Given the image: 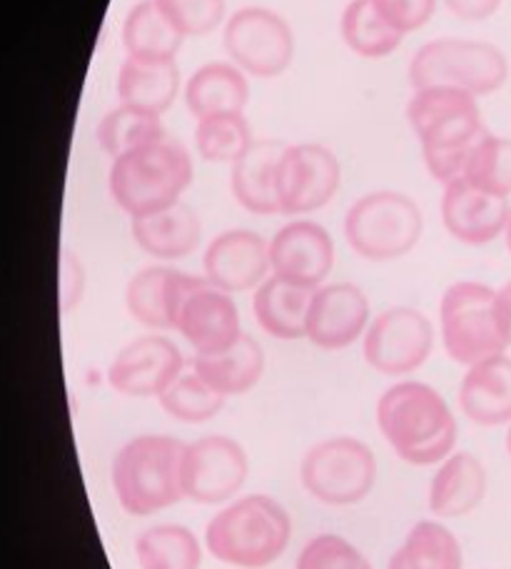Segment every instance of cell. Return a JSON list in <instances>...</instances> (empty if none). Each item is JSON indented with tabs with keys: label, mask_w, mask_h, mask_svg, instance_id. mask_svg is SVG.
Returning <instances> with one entry per match:
<instances>
[{
	"label": "cell",
	"mask_w": 511,
	"mask_h": 569,
	"mask_svg": "<svg viewBox=\"0 0 511 569\" xmlns=\"http://www.w3.org/2000/svg\"><path fill=\"white\" fill-rule=\"evenodd\" d=\"M377 425L407 465H439L454 452L459 427L452 408L432 385L404 380L382 392Z\"/></svg>",
	"instance_id": "cell-1"
},
{
	"label": "cell",
	"mask_w": 511,
	"mask_h": 569,
	"mask_svg": "<svg viewBox=\"0 0 511 569\" xmlns=\"http://www.w3.org/2000/svg\"><path fill=\"white\" fill-rule=\"evenodd\" d=\"M292 540V520L268 495L240 497L204 527V547L214 560L238 569H264L278 562Z\"/></svg>",
	"instance_id": "cell-2"
},
{
	"label": "cell",
	"mask_w": 511,
	"mask_h": 569,
	"mask_svg": "<svg viewBox=\"0 0 511 569\" xmlns=\"http://www.w3.org/2000/svg\"><path fill=\"white\" fill-rule=\"evenodd\" d=\"M188 442L170 435L132 437L112 460L110 480L122 510L150 517L178 505L182 492V460Z\"/></svg>",
	"instance_id": "cell-3"
},
{
	"label": "cell",
	"mask_w": 511,
	"mask_h": 569,
	"mask_svg": "<svg viewBox=\"0 0 511 569\" xmlns=\"http://www.w3.org/2000/svg\"><path fill=\"white\" fill-rule=\"evenodd\" d=\"M110 196L126 216L140 218L180 202L192 182V158L178 140L162 138L112 160Z\"/></svg>",
	"instance_id": "cell-4"
},
{
	"label": "cell",
	"mask_w": 511,
	"mask_h": 569,
	"mask_svg": "<svg viewBox=\"0 0 511 569\" xmlns=\"http://www.w3.org/2000/svg\"><path fill=\"white\" fill-rule=\"evenodd\" d=\"M507 80L504 50L484 40L439 38L419 48L409 63V86L414 90L449 86L479 98L502 90Z\"/></svg>",
	"instance_id": "cell-5"
},
{
	"label": "cell",
	"mask_w": 511,
	"mask_h": 569,
	"mask_svg": "<svg viewBox=\"0 0 511 569\" xmlns=\"http://www.w3.org/2000/svg\"><path fill=\"white\" fill-rule=\"evenodd\" d=\"M424 216L417 202L397 190L367 192L347 210L344 238L357 256L372 262L400 260L417 248Z\"/></svg>",
	"instance_id": "cell-6"
},
{
	"label": "cell",
	"mask_w": 511,
	"mask_h": 569,
	"mask_svg": "<svg viewBox=\"0 0 511 569\" xmlns=\"http://www.w3.org/2000/svg\"><path fill=\"white\" fill-rule=\"evenodd\" d=\"M439 332L449 358L464 368L507 352L497 318V290L477 280L449 284L439 302Z\"/></svg>",
	"instance_id": "cell-7"
},
{
	"label": "cell",
	"mask_w": 511,
	"mask_h": 569,
	"mask_svg": "<svg viewBox=\"0 0 511 569\" xmlns=\"http://www.w3.org/2000/svg\"><path fill=\"white\" fill-rule=\"evenodd\" d=\"M300 480L317 502L350 507L374 490L377 457L372 447L357 437H330L307 450Z\"/></svg>",
	"instance_id": "cell-8"
},
{
	"label": "cell",
	"mask_w": 511,
	"mask_h": 569,
	"mask_svg": "<svg viewBox=\"0 0 511 569\" xmlns=\"http://www.w3.org/2000/svg\"><path fill=\"white\" fill-rule=\"evenodd\" d=\"M222 40L230 60L244 76L278 78L294 58L292 28L270 8H240L224 23Z\"/></svg>",
	"instance_id": "cell-9"
},
{
	"label": "cell",
	"mask_w": 511,
	"mask_h": 569,
	"mask_svg": "<svg viewBox=\"0 0 511 569\" xmlns=\"http://www.w3.org/2000/svg\"><path fill=\"white\" fill-rule=\"evenodd\" d=\"M342 182L334 152L317 142L284 146L274 168V198L280 216H310L330 202Z\"/></svg>",
	"instance_id": "cell-10"
},
{
	"label": "cell",
	"mask_w": 511,
	"mask_h": 569,
	"mask_svg": "<svg viewBox=\"0 0 511 569\" xmlns=\"http://www.w3.org/2000/svg\"><path fill=\"white\" fill-rule=\"evenodd\" d=\"M434 348V325L422 310L390 308L377 315L364 332L362 352L372 370L402 378L422 368Z\"/></svg>",
	"instance_id": "cell-11"
},
{
	"label": "cell",
	"mask_w": 511,
	"mask_h": 569,
	"mask_svg": "<svg viewBox=\"0 0 511 569\" xmlns=\"http://www.w3.org/2000/svg\"><path fill=\"white\" fill-rule=\"evenodd\" d=\"M407 120L422 148H464L484 133L477 96L449 86L414 90Z\"/></svg>",
	"instance_id": "cell-12"
},
{
	"label": "cell",
	"mask_w": 511,
	"mask_h": 569,
	"mask_svg": "<svg viewBox=\"0 0 511 569\" xmlns=\"http://www.w3.org/2000/svg\"><path fill=\"white\" fill-rule=\"evenodd\" d=\"M250 475V460L232 437L208 435L186 447L182 492L198 505H222L238 495Z\"/></svg>",
	"instance_id": "cell-13"
},
{
	"label": "cell",
	"mask_w": 511,
	"mask_h": 569,
	"mask_svg": "<svg viewBox=\"0 0 511 569\" xmlns=\"http://www.w3.org/2000/svg\"><path fill=\"white\" fill-rule=\"evenodd\" d=\"M186 370V358L166 335H142L128 342L108 368L110 388L126 398H160L178 375Z\"/></svg>",
	"instance_id": "cell-14"
},
{
	"label": "cell",
	"mask_w": 511,
	"mask_h": 569,
	"mask_svg": "<svg viewBox=\"0 0 511 569\" xmlns=\"http://www.w3.org/2000/svg\"><path fill=\"white\" fill-rule=\"evenodd\" d=\"M370 300L354 282L320 284L307 310V335L314 348L344 350L370 328Z\"/></svg>",
	"instance_id": "cell-15"
},
{
	"label": "cell",
	"mask_w": 511,
	"mask_h": 569,
	"mask_svg": "<svg viewBox=\"0 0 511 569\" xmlns=\"http://www.w3.org/2000/svg\"><path fill=\"white\" fill-rule=\"evenodd\" d=\"M272 276L317 290L334 268V240L320 222L292 220L270 240Z\"/></svg>",
	"instance_id": "cell-16"
},
{
	"label": "cell",
	"mask_w": 511,
	"mask_h": 569,
	"mask_svg": "<svg viewBox=\"0 0 511 569\" xmlns=\"http://www.w3.org/2000/svg\"><path fill=\"white\" fill-rule=\"evenodd\" d=\"M204 278L230 295L258 290L268 280L270 242L244 228L224 230L214 238L202 258Z\"/></svg>",
	"instance_id": "cell-17"
},
{
	"label": "cell",
	"mask_w": 511,
	"mask_h": 569,
	"mask_svg": "<svg viewBox=\"0 0 511 569\" xmlns=\"http://www.w3.org/2000/svg\"><path fill=\"white\" fill-rule=\"evenodd\" d=\"M202 284H208V278L188 276V272L162 266L146 268L128 282V312L148 330H176L182 305Z\"/></svg>",
	"instance_id": "cell-18"
},
{
	"label": "cell",
	"mask_w": 511,
	"mask_h": 569,
	"mask_svg": "<svg viewBox=\"0 0 511 569\" xmlns=\"http://www.w3.org/2000/svg\"><path fill=\"white\" fill-rule=\"evenodd\" d=\"M509 216V198L479 190L464 178L444 186L442 222L449 236L464 246H489L499 236H504Z\"/></svg>",
	"instance_id": "cell-19"
},
{
	"label": "cell",
	"mask_w": 511,
	"mask_h": 569,
	"mask_svg": "<svg viewBox=\"0 0 511 569\" xmlns=\"http://www.w3.org/2000/svg\"><path fill=\"white\" fill-rule=\"evenodd\" d=\"M176 330L188 340L196 355H212L240 340V310L232 295L214 284H202L182 305Z\"/></svg>",
	"instance_id": "cell-20"
},
{
	"label": "cell",
	"mask_w": 511,
	"mask_h": 569,
	"mask_svg": "<svg viewBox=\"0 0 511 569\" xmlns=\"http://www.w3.org/2000/svg\"><path fill=\"white\" fill-rule=\"evenodd\" d=\"M459 408L474 425H511V358L507 352L467 368L459 385Z\"/></svg>",
	"instance_id": "cell-21"
},
{
	"label": "cell",
	"mask_w": 511,
	"mask_h": 569,
	"mask_svg": "<svg viewBox=\"0 0 511 569\" xmlns=\"http://www.w3.org/2000/svg\"><path fill=\"white\" fill-rule=\"evenodd\" d=\"M487 497V470L472 452H452L429 482V510L442 520L472 515Z\"/></svg>",
	"instance_id": "cell-22"
},
{
	"label": "cell",
	"mask_w": 511,
	"mask_h": 569,
	"mask_svg": "<svg viewBox=\"0 0 511 569\" xmlns=\"http://www.w3.org/2000/svg\"><path fill=\"white\" fill-rule=\"evenodd\" d=\"M130 232L136 246L150 258L182 260L198 250L202 240V222L188 202L162 208L150 216L130 220Z\"/></svg>",
	"instance_id": "cell-23"
},
{
	"label": "cell",
	"mask_w": 511,
	"mask_h": 569,
	"mask_svg": "<svg viewBox=\"0 0 511 569\" xmlns=\"http://www.w3.org/2000/svg\"><path fill=\"white\" fill-rule=\"evenodd\" d=\"M284 142L272 138H254L252 146L232 162L230 190L232 198L252 216H278L274 198V168Z\"/></svg>",
	"instance_id": "cell-24"
},
{
	"label": "cell",
	"mask_w": 511,
	"mask_h": 569,
	"mask_svg": "<svg viewBox=\"0 0 511 569\" xmlns=\"http://www.w3.org/2000/svg\"><path fill=\"white\" fill-rule=\"evenodd\" d=\"M192 370L222 398H234V395L250 392L262 380L264 350L252 335L242 332L240 340L222 352L196 355Z\"/></svg>",
	"instance_id": "cell-25"
},
{
	"label": "cell",
	"mask_w": 511,
	"mask_h": 569,
	"mask_svg": "<svg viewBox=\"0 0 511 569\" xmlns=\"http://www.w3.org/2000/svg\"><path fill=\"white\" fill-rule=\"evenodd\" d=\"M180 93L178 60H142L126 58L118 70V98L122 106H132L148 113L162 116L176 103Z\"/></svg>",
	"instance_id": "cell-26"
},
{
	"label": "cell",
	"mask_w": 511,
	"mask_h": 569,
	"mask_svg": "<svg viewBox=\"0 0 511 569\" xmlns=\"http://www.w3.org/2000/svg\"><path fill=\"white\" fill-rule=\"evenodd\" d=\"M310 288L272 276L252 298V312L260 328L278 340H302L307 335V310L312 300Z\"/></svg>",
	"instance_id": "cell-27"
},
{
	"label": "cell",
	"mask_w": 511,
	"mask_h": 569,
	"mask_svg": "<svg viewBox=\"0 0 511 569\" xmlns=\"http://www.w3.org/2000/svg\"><path fill=\"white\" fill-rule=\"evenodd\" d=\"M250 100V86L234 63H208L190 76L186 86V103L196 120L210 116L244 113Z\"/></svg>",
	"instance_id": "cell-28"
},
{
	"label": "cell",
	"mask_w": 511,
	"mask_h": 569,
	"mask_svg": "<svg viewBox=\"0 0 511 569\" xmlns=\"http://www.w3.org/2000/svg\"><path fill=\"white\" fill-rule=\"evenodd\" d=\"M186 36L162 16L156 0H140L122 23V46L130 58L176 60Z\"/></svg>",
	"instance_id": "cell-29"
},
{
	"label": "cell",
	"mask_w": 511,
	"mask_h": 569,
	"mask_svg": "<svg viewBox=\"0 0 511 569\" xmlns=\"http://www.w3.org/2000/svg\"><path fill=\"white\" fill-rule=\"evenodd\" d=\"M464 555L457 535L437 520L417 522L387 569H462Z\"/></svg>",
	"instance_id": "cell-30"
},
{
	"label": "cell",
	"mask_w": 511,
	"mask_h": 569,
	"mask_svg": "<svg viewBox=\"0 0 511 569\" xmlns=\"http://www.w3.org/2000/svg\"><path fill=\"white\" fill-rule=\"evenodd\" d=\"M140 569H200L202 547L186 525H152L136 540Z\"/></svg>",
	"instance_id": "cell-31"
},
{
	"label": "cell",
	"mask_w": 511,
	"mask_h": 569,
	"mask_svg": "<svg viewBox=\"0 0 511 569\" xmlns=\"http://www.w3.org/2000/svg\"><path fill=\"white\" fill-rule=\"evenodd\" d=\"M96 136L100 148L106 150L112 160L126 156L130 150L146 148L152 146V142L168 138L160 116L122 103L108 110L106 118L100 120Z\"/></svg>",
	"instance_id": "cell-32"
},
{
	"label": "cell",
	"mask_w": 511,
	"mask_h": 569,
	"mask_svg": "<svg viewBox=\"0 0 511 569\" xmlns=\"http://www.w3.org/2000/svg\"><path fill=\"white\" fill-rule=\"evenodd\" d=\"M340 30L347 48L360 58L370 60L392 56L404 40V36H400L397 30L384 23V18L377 13L372 0H352V3L344 8Z\"/></svg>",
	"instance_id": "cell-33"
},
{
	"label": "cell",
	"mask_w": 511,
	"mask_h": 569,
	"mask_svg": "<svg viewBox=\"0 0 511 569\" xmlns=\"http://www.w3.org/2000/svg\"><path fill=\"white\" fill-rule=\"evenodd\" d=\"M160 408L166 410L172 420L188 422V425H202L218 418L224 410L228 398L214 392L208 382H204L196 370H182L176 382L158 398Z\"/></svg>",
	"instance_id": "cell-34"
},
{
	"label": "cell",
	"mask_w": 511,
	"mask_h": 569,
	"mask_svg": "<svg viewBox=\"0 0 511 569\" xmlns=\"http://www.w3.org/2000/svg\"><path fill=\"white\" fill-rule=\"evenodd\" d=\"M464 180L499 198L511 196V138L484 133L469 152Z\"/></svg>",
	"instance_id": "cell-35"
},
{
	"label": "cell",
	"mask_w": 511,
	"mask_h": 569,
	"mask_svg": "<svg viewBox=\"0 0 511 569\" xmlns=\"http://www.w3.org/2000/svg\"><path fill=\"white\" fill-rule=\"evenodd\" d=\"M252 130L244 113L210 116L198 120L196 148L204 162H232L252 146Z\"/></svg>",
	"instance_id": "cell-36"
},
{
	"label": "cell",
	"mask_w": 511,
	"mask_h": 569,
	"mask_svg": "<svg viewBox=\"0 0 511 569\" xmlns=\"http://www.w3.org/2000/svg\"><path fill=\"white\" fill-rule=\"evenodd\" d=\"M294 569H372V562L350 540L324 532L302 547Z\"/></svg>",
	"instance_id": "cell-37"
},
{
	"label": "cell",
	"mask_w": 511,
	"mask_h": 569,
	"mask_svg": "<svg viewBox=\"0 0 511 569\" xmlns=\"http://www.w3.org/2000/svg\"><path fill=\"white\" fill-rule=\"evenodd\" d=\"M172 26L186 38H200L212 33L224 20V0H156Z\"/></svg>",
	"instance_id": "cell-38"
},
{
	"label": "cell",
	"mask_w": 511,
	"mask_h": 569,
	"mask_svg": "<svg viewBox=\"0 0 511 569\" xmlns=\"http://www.w3.org/2000/svg\"><path fill=\"white\" fill-rule=\"evenodd\" d=\"M384 23L400 36L424 28L437 10V0H372Z\"/></svg>",
	"instance_id": "cell-39"
},
{
	"label": "cell",
	"mask_w": 511,
	"mask_h": 569,
	"mask_svg": "<svg viewBox=\"0 0 511 569\" xmlns=\"http://www.w3.org/2000/svg\"><path fill=\"white\" fill-rule=\"evenodd\" d=\"M449 13L457 16L459 20H467V23H479V20L492 18L499 8H502V0H444Z\"/></svg>",
	"instance_id": "cell-40"
},
{
	"label": "cell",
	"mask_w": 511,
	"mask_h": 569,
	"mask_svg": "<svg viewBox=\"0 0 511 569\" xmlns=\"http://www.w3.org/2000/svg\"><path fill=\"white\" fill-rule=\"evenodd\" d=\"M66 282H63V308L70 310L76 302H80V295H83V268L80 262L66 256Z\"/></svg>",
	"instance_id": "cell-41"
},
{
	"label": "cell",
	"mask_w": 511,
	"mask_h": 569,
	"mask_svg": "<svg viewBox=\"0 0 511 569\" xmlns=\"http://www.w3.org/2000/svg\"><path fill=\"white\" fill-rule=\"evenodd\" d=\"M497 318H499V325H502L504 340L511 348V280L504 284V288L497 290Z\"/></svg>",
	"instance_id": "cell-42"
},
{
	"label": "cell",
	"mask_w": 511,
	"mask_h": 569,
	"mask_svg": "<svg viewBox=\"0 0 511 569\" xmlns=\"http://www.w3.org/2000/svg\"><path fill=\"white\" fill-rule=\"evenodd\" d=\"M504 238H507V248L511 252V216H509V222H507V230H504Z\"/></svg>",
	"instance_id": "cell-43"
},
{
	"label": "cell",
	"mask_w": 511,
	"mask_h": 569,
	"mask_svg": "<svg viewBox=\"0 0 511 569\" xmlns=\"http://www.w3.org/2000/svg\"><path fill=\"white\" fill-rule=\"evenodd\" d=\"M504 445H507V455H509V460H511V425H509V430H507V440H504Z\"/></svg>",
	"instance_id": "cell-44"
}]
</instances>
